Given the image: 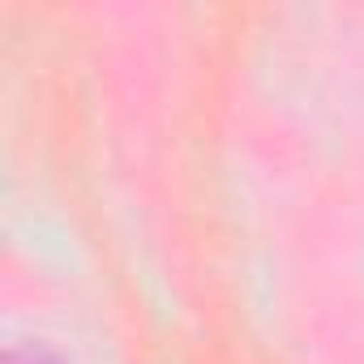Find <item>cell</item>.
<instances>
[{
  "label": "cell",
  "mask_w": 364,
  "mask_h": 364,
  "mask_svg": "<svg viewBox=\"0 0 364 364\" xmlns=\"http://www.w3.org/2000/svg\"><path fill=\"white\" fill-rule=\"evenodd\" d=\"M0 364H69L52 343L43 338H22V343H9L5 347V360Z\"/></svg>",
  "instance_id": "6da1fadb"
}]
</instances>
